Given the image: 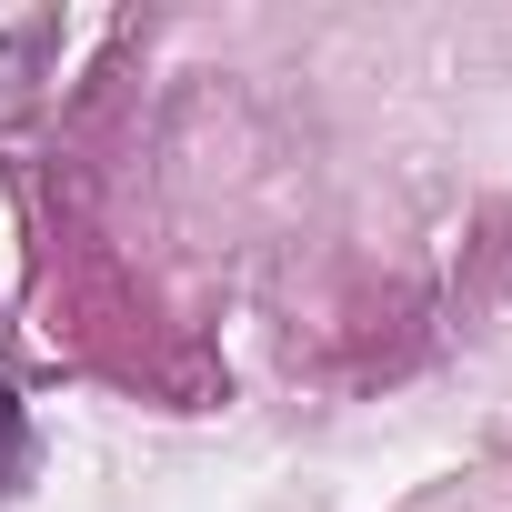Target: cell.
Instances as JSON below:
<instances>
[{"label":"cell","instance_id":"6da1fadb","mask_svg":"<svg viewBox=\"0 0 512 512\" xmlns=\"http://www.w3.org/2000/svg\"><path fill=\"white\" fill-rule=\"evenodd\" d=\"M11 452H21V402L0 392V472H11Z\"/></svg>","mask_w":512,"mask_h":512}]
</instances>
